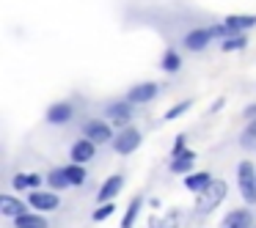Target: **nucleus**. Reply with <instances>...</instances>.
<instances>
[{"label": "nucleus", "instance_id": "obj_29", "mask_svg": "<svg viewBox=\"0 0 256 228\" xmlns=\"http://www.w3.org/2000/svg\"><path fill=\"white\" fill-rule=\"evenodd\" d=\"M220 107H223V99H215V105H212V107H210V110H212V113H215V110H220Z\"/></svg>", "mask_w": 256, "mask_h": 228}, {"label": "nucleus", "instance_id": "obj_27", "mask_svg": "<svg viewBox=\"0 0 256 228\" xmlns=\"http://www.w3.org/2000/svg\"><path fill=\"white\" fill-rule=\"evenodd\" d=\"M190 105H193L190 99H184V102H179V105H174L171 110H166V121H174V118H179L182 113H188V110H190Z\"/></svg>", "mask_w": 256, "mask_h": 228}, {"label": "nucleus", "instance_id": "obj_22", "mask_svg": "<svg viewBox=\"0 0 256 228\" xmlns=\"http://www.w3.org/2000/svg\"><path fill=\"white\" fill-rule=\"evenodd\" d=\"M240 143H242L245 149H256V118H250L248 127L242 129V135H240Z\"/></svg>", "mask_w": 256, "mask_h": 228}, {"label": "nucleus", "instance_id": "obj_3", "mask_svg": "<svg viewBox=\"0 0 256 228\" xmlns=\"http://www.w3.org/2000/svg\"><path fill=\"white\" fill-rule=\"evenodd\" d=\"M140 140H144V135H140L135 127H124L122 132L113 138V149H116V154L127 157V154H132V151L140 146Z\"/></svg>", "mask_w": 256, "mask_h": 228}, {"label": "nucleus", "instance_id": "obj_16", "mask_svg": "<svg viewBox=\"0 0 256 228\" xmlns=\"http://www.w3.org/2000/svg\"><path fill=\"white\" fill-rule=\"evenodd\" d=\"M226 25L234 33H242V30H248L256 25V17L254 14H232V17H226Z\"/></svg>", "mask_w": 256, "mask_h": 228}, {"label": "nucleus", "instance_id": "obj_11", "mask_svg": "<svg viewBox=\"0 0 256 228\" xmlns=\"http://www.w3.org/2000/svg\"><path fill=\"white\" fill-rule=\"evenodd\" d=\"M124 187V176H118V173H113L110 179H105L100 187V193H96V198H100V204H105V201H113L118 193H122Z\"/></svg>", "mask_w": 256, "mask_h": 228}, {"label": "nucleus", "instance_id": "obj_28", "mask_svg": "<svg viewBox=\"0 0 256 228\" xmlns=\"http://www.w3.org/2000/svg\"><path fill=\"white\" fill-rule=\"evenodd\" d=\"M242 116H245V118H248V121H250V118H256V105H250V107H245V110H242Z\"/></svg>", "mask_w": 256, "mask_h": 228}, {"label": "nucleus", "instance_id": "obj_26", "mask_svg": "<svg viewBox=\"0 0 256 228\" xmlns=\"http://www.w3.org/2000/svg\"><path fill=\"white\" fill-rule=\"evenodd\" d=\"M116 212V204L113 201H105V204H100V209L94 212V223H102V220H108V217Z\"/></svg>", "mask_w": 256, "mask_h": 228}, {"label": "nucleus", "instance_id": "obj_21", "mask_svg": "<svg viewBox=\"0 0 256 228\" xmlns=\"http://www.w3.org/2000/svg\"><path fill=\"white\" fill-rule=\"evenodd\" d=\"M160 66H162V72H179V66H182V58H179V52H176V50H166Z\"/></svg>", "mask_w": 256, "mask_h": 228}, {"label": "nucleus", "instance_id": "obj_5", "mask_svg": "<svg viewBox=\"0 0 256 228\" xmlns=\"http://www.w3.org/2000/svg\"><path fill=\"white\" fill-rule=\"evenodd\" d=\"M74 116V107L69 105V102H56V105L47 107V124H52V127H64V124H69Z\"/></svg>", "mask_w": 256, "mask_h": 228}, {"label": "nucleus", "instance_id": "obj_2", "mask_svg": "<svg viewBox=\"0 0 256 228\" xmlns=\"http://www.w3.org/2000/svg\"><path fill=\"white\" fill-rule=\"evenodd\" d=\"M237 184L245 204H256V168L250 162H240L237 165Z\"/></svg>", "mask_w": 256, "mask_h": 228}, {"label": "nucleus", "instance_id": "obj_25", "mask_svg": "<svg viewBox=\"0 0 256 228\" xmlns=\"http://www.w3.org/2000/svg\"><path fill=\"white\" fill-rule=\"evenodd\" d=\"M83 162H72V165H66V173L69 179H72V184H83L86 182V168H80Z\"/></svg>", "mask_w": 256, "mask_h": 228}, {"label": "nucleus", "instance_id": "obj_15", "mask_svg": "<svg viewBox=\"0 0 256 228\" xmlns=\"http://www.w3.org/2000/svg\"><path fill=\"white\" fill-rule=\"evenodd\" d=\"M210 184H212L210 173H188V176H184V190H190V193H201V190H206Z\"/></svg>", "mask_w": 256, "mask_h": 228}, {"label": "nucleus", "instance_id": "obj_12", "mask_svg": "<svg viewBox=\"0 0 256 228\" xmlns=\"http://www.w3.org/2000/svg\"><path fill=\"white\" fill-rule=\"evenodd\" d=\"M25 212H28V206H25L20 198H14V195H3V198H0V215L17 220L20 215H25Z\"/></svg>", "mask_w": 256, "mask_h": 228}, {"label": "nucleus", "instance_id": "obj_13", "mask_svg": "<svg viewBox=\"0 0 256 228\" xmlns=\"http://www.w3.org/2000/svg\"><path fill=\"white\" fill-rule=\"evenodd\" d=\"M130 105L132 102H113L110 107H108V118H110V124H116V127H122V124L130 121Z\"/></svg>", "mask_w": 256, "mask_h": 228}, {"label": "nucleus", "instance_id": "obj_4", "mask_svg": "<svg viewBox=\"0 0 256 228\" xmlns=\"http://www.w3.org/2000/svg\"><path fill=\"white\" fill-rule=\"evenodd\" d=\"M83 135H86V138H91L94 143H108V140L113 138V124L94 118V121L83 124Z\"/></svg>", "mask_w": 256, "mask_h": 228}, {"label": "nucleus", "instance_id": "obj_10", "mask_svg": "<svg viewBox=\"0 0 256 228\" xmlns=\"http://www.w3.org/2000/svg\"><path fill=\"white\" fill-rule=\"evenodd\" d=\"M220 228H254V215L248 209H234L223 217Z\"/></svg>", "mask_w": 256, "mask_h": 228}, {"label": "nucleus", "instance_id": "obj_14", "mask_svg": "<svg viewBox=\"0 0 256 228\" xmlns=\"http://www.w3.org/2000/svg\"><path fill=\"white\" fill-rule=\"evenodd\" d=\"M193 162H196V151H179L176 157H174V162H171V171L174 173H190L193 171Z\"/></svg>", "mask_w": 256, "mask_h": 228}, {"label": "nucleus", "instance_id": "obj_9", "mask_svg": "<svg viewBox=\"0 0 256 228\" xmlns=\"http://www.w3.org/2000/svg\"><path fill=\"white\" fill-rule=\"evenodd\" d=\"M157 96V85L154 83H138L130 88L127 99L132 102V105H146V102H152Z\"/></svg>", "mask_w": 256, "mask_h": 228}, {"label": "nucleus", "instance_id": "obj_24", "mask_svg": "<svg viewBox=\"0 0 256 228\" xmlns=\"http://www.w3.org/2000/svg\"><path fill=\"white\" fill-rule=\"evenodd\" d=\"M245 44H248V39H245L242 33H234L232 39H223V44H220V47H223L226 52H232V50H242Z\"/></svg>", "mask_w": 256, "mask_h": 228}, {"label": "nucleus", "instance_id": "obj_18", "mask_svg": "<svg viewBox=\"0 0 256 228\" xmlns=\"http://www.w3.org/2000/svg\"><path fill=\"white\" fill-rule=\"evenodd\" d=\"M140 206H144V195H135V198L130 201V206H127V215H124V220H122V228H132L135 226Z\"/></svg>", "mask_w": 256, "mask_h": 228}, {"label": "nucleus", "instance_id": "obj_6", "mask_svg": "<svg viewBox=\"0 0 256 228\" xmlns=\"http://www.w3.org/2000/svg\"><path fill=\"white\" fill-rule=\"evenodd\" d=\"M212 39H215L212 28H196V30H190V33L184 36V47H188L190 52H198V50H204Z\"/></svg>", "mask_w": 256, "mask_h": 228}, {"label": "nucleus", "instance_id": "obj_23", "mask_svg": "<svg viewBox=\"0 0 256 228\" xmlns=\"http://www.w3.org/2000/svg\"><path fill=\"white\" fill-rule=\"evenodd\" d=\"M179 226V215L171 212L168 217H152L149 220V228H176Z\"/></svg>", "mask_w": 256, "mask_h": 228}, {"label": "nucleus", "instance_id": "obj_7", "mask_svg": "<svg viewBox=\"0 0 256 228\" xmlns=\"http://www.w3.org/2000/svg\"><path fill=\"white\" fill-rule=\"evenodd\" d=\"M28 204L34 206V209H39V212H52V209H58L61 198H58L56 193H42V190H34L30 198H28Z\"/></svg>", "mask_w": 256, "mask_h": 228}, {"label": "nucleus", "instance_id": "obj_1", "mask_svg": "<svg viewBox=\"0 0 256 228\" xmlns=\"http://www.w3.org/2000/svg\"><path fill=\"white\" fill-rule=\"evenodd\" d=\"M226 193H228L226 182H212L206 190L198 193V198H196V212H198V215H210L212 209H218V206L223 204Z\"/></svg>", "mask_w": 256, "mask_h": 228}, {"label": "nucleus", "instance_id": "obj_17", "mask_svg": "<svg viewBox=\"0 0 256 228\" xmlns=\"http://www.w3.org/2000/svg\"><path fill=\"white\" fill-rule=\"evenodd\" d=\"M47 184L52 190H66V187H72V179H69L66 168H56V171L47 173Z\"/></svg>", "mask_w": 256, "mask_h": 228}, {"label": "nucleus", "instance_id": "obj_20", "mask_svg": "<svg viewBox=\"0 0 256 228\" xmlns=\"http://www.w3.org/2000/svg\"><path fill=\"white\" fill-rule=\"evenodd\" d=\"M17 228H47V220L39 215H30V212H25V215L17 217Z\"/></svg>", "mask_w": 256, "mask_h": 228}, {"label": "nucleus", "instance_id": "obj_19", "mask_svg": "<svg viewBox=\"0 0 256 228\" xmlns=\"http://www.w3.org/2000/svg\"><path fill=\"white\" fill-rule=\"evenodd\" d=\"M42 184V176H25V173H17V176L12 179V187L14 190H36Z\"/></svg>", "mask_w": 256, "mask_h": 228}, {"label": "nucleus", "instance_id": "obj_8", "mask_svg": "<svg viewBox=\"0 0 256 228\" xmlns=\"http://www.w3.org/2000/svg\"><path fill=\"white\" fill-rule=\"evenodd\" d=\"M94 154H96V143L91 138H86V135L72 143V162H88L94 160Z\"/></svg>", "mask_w": 256, "mask_h": 228}]
</instances>
